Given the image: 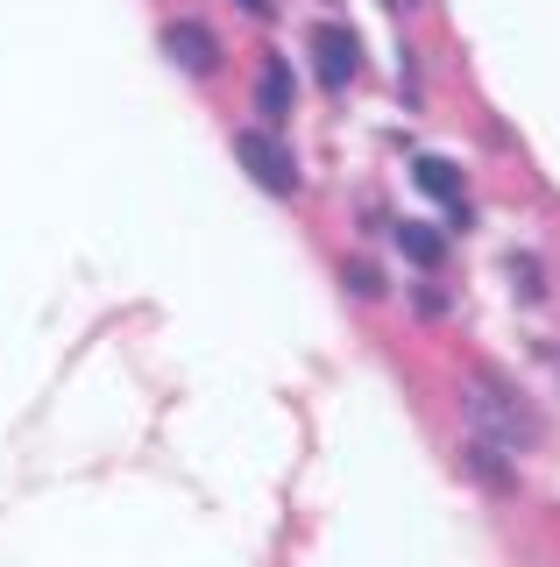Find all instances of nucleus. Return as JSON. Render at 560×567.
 Listing matches in <instances>:
<instances>
[{
	"label": "nucleus",
	"instance_id": "f257e3e1",
	"mask_svg": "<svg viewBox=\"0 0 560 567\" xmlns=\"http://www.w3.org/2000/svg\"><path fill=\"white\" fill-rule=\"evenodd\" d=\"M462 412H468V425H476V440H504V447H532V440H539L532 404H525L511 383H497V377H476V383H468Z\"/></svg>",
	"mask_w": 560,
	"mask_h": 567
},
{
	"label": "nucleus",
	"instance_id": "39448f33",
	"mask_svg": "<svg viewBox=\"0 0 560 567\" xmlns=\"http://www.w3.org/2000/svg\"><path fill=\"white\" fill-rule=\"evenodd\" d=\"M291 100H299V85H291L284 50H262V64H256V114H262V128H284Z\"/></svg>",
	"mask_w": 560,
	"mask_h": 567
},
{
	"label": "nucleus",
	"instance_id": "20e7f679",
	"mask_svg": "<svg viewBox=\"0 0 560 567\" xmlns=\"http://www.w3.org/2000/svg\"><path fill=\"white\" fill-rule=\"evenodd\" d=\"M312 64H320V85H326V93H348V85H355V71H362L355 29H348V22H320V29H312Z\"/></svg>",
	"mask_w": 560,
	"mask_h": 567
},
{
	"label": "nucleus",
	"instance_id": "1a4fd4ad",
	"mask_svg": "<svg viewBox=\"0 0 560 567\" xmlns=\"http://www.w3.org/2000/svg\"><path fill=\"white\" fill-rule=\"evenodd\" d=\"M341 284H348L355 298H383V270H376L370 256H348V262H341Z\"/></svg>",
	"mask_w": 560,
	"mask_h": 567
},
{
	"label": "nucleus",
	"instance_id": "7ed1b4c3",
	"mask_svg": "<svg viewBox=\"0 0 560 567\" xmlns=\"http://www.w3.org/2000/svg\"><path fill=\"white\" fill-rule=\"evenodd\" d=\"M164 58H170V64H178V71H185V79H214V71H220V58H227V50H220V35H214V29H206V22H199V14H178V22H164Z\"/></svg>",
	"mask_w": 560,
	"mask_h": 567
},
{
	"label": "nucleus",
	"instance_id": "f8f14e48",
	"mask_svg": "<svg viewBox=\"0 0 560 567\" xmlns=\"http://www.w3.org/2000/svg\"><path fill=\"white\" fill-rule=\"evenodd\" d=\"M235 8H241V14H256V22H270V14L284 8V0H235Z\"/></svg>",
	"mask_w": 560,
	"mask_h": 567
},
{
	"label": "nucleus",
	"instance_id": "423d86ee",
	"mask_svg": "<svg viewBox=\"0 0 560 567\" xmlns=\"http://www.w3.org/2000/svg\"><path fill=\"white\" fill-rule=\"evenodd\" d=\"M462 468L476 475L489 496H518V468H511V454H504L497 440H468V447H462Z\"/></svg>",
	"mask_w": 560,
	"mask_h": 567
},
{
	"label": "nucleus",
	"instance_id": "ddd939ff",
	"mask_svg": "<svg viewBox=\"0 0 560 567\" xmlns=\"http://www.w3.org/2000/svg\"><path fill=\"white\" fill-rule=\"evenodd\" d=\"M383 8H391V14H412V8H426V0H383Z\"/></svg>",
	"mask_w": 560,
	"mask_h": 567
},
{
	"label": "nucleus",
	"instance_id": "0eeeda50",
	"mask_svg": "<svg viewBox=\"0 0 560 567\" xmlns=\"http://www.w3.org/2000/svg\"><path fill=\"white\" fill-rule=\"evenodd\" d=\"M412 185L426 192V199H447L454 213L468 206V199H462V171H454L447 156H418V164H412Z\"/></svg>",
	"mask_w": 560,
	"mask_h": 567
},
{
	"label": "nucleus",
	"instance_id": "9b49d317",
	"mask_svg": "<svg viewBox=\"0 0 560 567\" xmlns=\"http://www.w3.org/2000/svg\"><path fill=\"white\" fill-rule=\"evenodd\" d=\"M412 312H418V319H447V291H433V284H418V291H412Z\"/></svg>",
	"mask_w": 560,
	"mask_h": 567
},
{
	"label": "nucleus",
	"instance_id": "6e6552de",
	"mask_svg": "<svg viewBox=\"0 0 560 567\" xmlns=\"http://www.w3.org/2000/svg\"><path fill=\"white\" fill-rule=\"evenodd\" d=\"M391 235H397V248H405L418 270H433V262L447 256V235H440V227H426V220H397Z\"/></svg>",
	"mask_w": 560,
	"mask_h": 567
},
{
	"label": "nucleus",
	"instance_id": "9d476101",
	"mask_svg": "<svg viewBox=\"0 0 560 567\" xmlns=\"http://www.w3.org/2000/svg\"><path fill=\"white\" fill-rule=\"evenodd\" d=\"M511 277H518L525 298H547V284H539V262H532V256H511Z\"/></svg>",
	"mask_w": 560,
	"mask_h": 567
},
{
	"label": "nucleus",
	"instance_id": "f03ea898",
	"mask_svg": "<svg viewBox=\"0 0 560 567\" xmlns=\"http://www.w3.org/2000/svg\"><path fill=\"white\" fill-rule=\"evenodd\" d=\"M235 156H241V171H249L262 192H277V199H291V192H299V164H291V150L270 128H241L235 135Z\"/></svg>",
	"mask_w": 560,
	"mask_h": 567
}]
</instances>
